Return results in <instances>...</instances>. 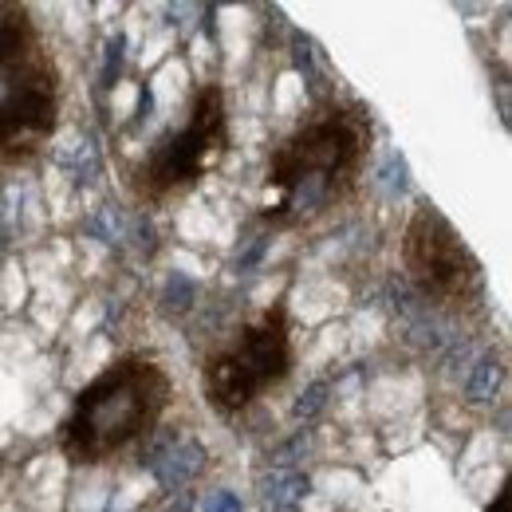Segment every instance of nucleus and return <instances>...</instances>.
Wrapping results in <instances>:
<instances>
[{"instance_id":"5","label":"nucleus","mask_w":512,"mask_h":512,"mask_svg":"<svg viewBox=\"0 0 512 512\" xmlns=\"http://www.w3.org/2000/svg\"><path fill=\"white\" fill-rule=\"evenodd\" d=\"M292 375V327L288 308L272 304L249 320L221 351L205 359V398L217 414H241L256 398L284 383Z\"/></svg>"},{"instance_id":"2","label":"nucleus","mask_w":512,"mask_h":512,"mask_svg":"<svg viewBox=\"0 0 512 512\" xmlns=\"http://www.w3.org/2000/svg\"><path fill=\"white\" fill-rule=\"evenodd\" d=\"M170 375L142 355L115 359L83 386L60 422V449L71 465H103L146 438L170 410Z\"/></svg>"},{"instance_id":"4","label":"nucleus","mask_w":512,"mask_h":512,"mask_svg":"<svg viewBox=\"0 0 512 512\" xmlns=\"http://www.w3.org/2000/svg\"><path fill=\"white\" fill-rule=\"evenodd\" d=\"M225 150H229L225 91L217 83H205L193 91L186 123L154 142V150L130 174V186L142 201L166 205V201L190 193L225 158Z\"/></svg>"},{"instance_id":"6","label":"nucleus","mask_w":512,"mask_h":512,"mask_svg":"<svg viewBox=\"0 0 512 512\" xmlns=\"http://www.w3.org/2000/svg\"><path fill=\"white\" fill-rule=\"evenodd\" d=\"M402 264L414 288L446 308L473 304L481 292V260L434 205H418L402 233Z\"/></svg>"},{"instance_id":"1","label":"nucleus","mask_w":512,"mask_h":512,"mask_svg":"<svg viewBox=\"0 0 512 512\" xmlns=\"http://www.w3.org/2000/svg\"><path fill=\"white\" fill-rule=\"evenodd\" d=\"M371 154V119L355 107H320L304 119L268 158L264 221L276 229L331 209L355 190Z\"/></svg>"},{"instance_id":"7","label":"nucleus","mask_w":512,"mask_h":512,"mask_svg":"<svg viewBox=\"0 0 512 512\" xmlns=\"http://www.w3.org/2000/svg\"><path fill=\"white\" fill-rule=\"evenodd\" d=\"M509 505H512V481H505V485H501V493L493 497L489 512H509Z\"/></svg>"},{"instance_id":"3","label":"nucleus","mask_w":512,"mask_h":512,"mask_svg":"<svg viewBox=\"0 0 512 512\" xmlns=\"http://www.w3.org/2000/svg\"><path fill=\"white\" fill-rule=\"evenodd\" d=\"M60 127V67L28 4H0V166L32 162Z\"/></svg>"}]
</instances>
